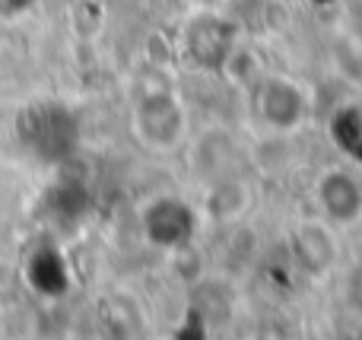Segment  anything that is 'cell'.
I'll use <instances>...</instances> for the list:
<instances>
[{"instance_id": "1", "label": "cell", "mask_w": 362, "mask_h": 340, "mask_svg": "<svg viewBox=\"0 0 362 340\" xmlns=\"http://www.w3.org/2000/svg\"><path fill=\"white\" fill-rule=\"evenodd\" d=\"M16 137L42 163H61L76 150V118L64 105L38 102L16 115Z\"/></svg>"}, {"instance_id": "2", "label": "cell", "mask_w": 362, "mask_h": 340, "mask_svg": "<svg viewBox=\"0 0 362 340\" xmlns=\"http://www.w3.org/2000/svg\"><path fill=\"white\" fill-rule=\"evenodd\" d=\"M134 127L150 146L165 150V146L178 143L185 134V112L169 93H153L137 105Z\"/></svg>"}, {"instance_id": "3", "label": "cell", "mask_w": 362, "mask_h": 340, "mask_svg": "<svg viewBox=\"0 0 362 340\" xmlns=\"http://www.w3.org/2000/svg\"><path fill=\"white\" fill-rule=\"evenodd\" d=\"M255 105H257V115L274 127H293L302 118V112H305V102H302L299 89L286 80L261 83V89L255 93Z\"/></svg>"}, {"instance_id": "4", "label": "cell", "mask_w": 362, "mask_h": 340, "mask_svg": "<svg viewBox=\"0 0 362 340\" xmlns=\"http://www.w3.org/2000/svg\"><path fill=\"white\" fill-rule=\"evenodd\" d=\"M29 280L38 293H48V296H57V293L67 290V271H64V261L57 258L54 252H38L29 264Z\"/></svg>"}, {"instance_id": "5", "label": "cell", "mask_w": 362, "mask_h": 340, "mask_svg": "<svg viewBox=\"0 0 362 340\" xmlns=\"http://www.w3.org/2000/svg\"><path fill=\"white\" fill-rule=\"evenodd\" d=\"M4 4V10H10V13H19V10H29L35 0H0Z\"/></svg>"}]
</instances>
